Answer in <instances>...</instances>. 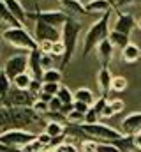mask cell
<instances>
[{
  "label": "cell",
  "instance_id": "1",
  "mask_svg": "<svg viewBox=\"0 0 141 152\" xmlns=\"http://www.w3.org/2000/svg\"><path fill=\"white\" fill-rule=\"evenodd\" d=\"M109 18H111V12H106L102 16H99L86 30L85 39H83V57L90 55V51H94L102 41L109 37V32H111V27H109Z\"/></svg>",
  "mask_w": 141,
  "mask_h": 152
},
{
  "label": "cell",
  "instance_id": "2",
  "mask_svg": "<svg viewBox=\"0 0 141 152\" xmlns=\"http://www.w3.org/2000/svg\"><path fill=\"white\" fill-rule=\"evenodd\" d=\"M74 134L81 136V140H86V138H92V140H97V142H102V143H111L115 140H118L120 136H124L122 131L102 124V122H97V124H81L74 129Z\"/></svg>",
  "mask_w": 141,
  "mask_h": 152
},
{
  "label": "cell",
  "instance_id": "3",
  "mask_svg": "<svg viewBox=\"0 0 141 152\" xmlns=\"http://www.w3.org/2000/svg\"><path fill=\"white\" fill-rule=\"evenodd\" d=\"M81 28H83V25H81V21H78V20H74L72 16L69 18V21L64 25V28H62V42H64V46H65V55H64V58H62V62H60V71H64L67 66L70 64V60H72V57H74V51H76V46H78V37H79V34H81Z\"/></svg>",
  "mask_w": 141,
  "mask_h": 152
},
{
  "label": "cell",
  "instance_id": "4",
  "mask_svg": "<svg viewBox=\"0 0 141 152\" xmlns=\"http://www.w3.org/2000/svg\"><path fill=\"white\" fill-rule=\"evenodd\" d=\"M2 39L14 46V48H21V50H27V51H34V50H39V42L35 41V37L25 28H5L2 32Z\"/></svg>",
  "mask_w": 141,
  "mask_h": 152
},
{
  "label": "cell",
  "instance_id": "5",
  "mask_svg": "<svg viewBox=\"0 0 141 152\" xmlns=\"http://www.w3.org/2000/svg\"><path fill=\"white\" fill-rule=\"evenodd\" d=\"M34 140H37V134L30 133V131H25V129H9V131L0 134V143L12 147V149H20V151L25 145L32 143Z\"/></svg>",
  "mask_w": 141,
  "mask_h": 152
},
{
  "label": "cell",
  "instance_id": "6",
  "mask_svg": "<svg viewBox=\"0 0 141 152\" xmlns=\"http://www.w3.org/2000/svg\"><path fill=\"white\" fill-rule=\"evenodd\" d=\"M69 14L60 11V9H55V11H41L39 7H35V12H28V20H41L55 28H64V25L69 21Z\"/></svg>",
  "mask_w": 141,
  "mask_h": 152
},
{
  "label": "cell",
  "instance_id": "7",
  "mask_svg": "<svg viewBox=\"0 0 141 152\" xmlns=\"http://www.w3.org/2000/svg\"><path fill=\"white\" fill-rule=\"evenodd\" d=\"M2 71L9 76V80L12 81L16 76L23 75V73H28V53H18V55H12L5 60Z\"/></svg>",
  "mask_w": 141,
  "mask_h": 152
},
{
  "label": "cell",
  "instance_id": "8",
  "mask_svg": "<svg viewBox=\"0 0 141 152\" xmlns=\"http://www.w3.org/2000/svg\"><path fill=\"white\" fill-rule=\"evenodd\" d=\"M35 97L28 90H18L12 87V90L9 92L7 99L4 101L2 106H11V108H32Z\"/></svg>",
  "mask_w": 141,
  "mask_h": 152
},
{
  "label": "cell",
  "instance_id": "9",
  "mask_svg": "<svg viewBox=\"0 0 141 152\" xmlns=\"http://www.w3.org/2000/svg\"><path fill=\"white\" fill-rule=\"evenodd\" d=\"M34 37L37 42H42V41H49V42H57V41H62V30L60 28H55L41 20H35L34 25Z\"/></svg>",
  "mask_w": 141,
  "mask_h": 152
},
{
  "label": "cell",
  "instance_id": "10",
  "mask_svg": "<svg viewBox=\"0 0 141 152\" xmlns=\"http://www.w3.org/2000/svg\"><path fill=\"white\" fill-rule=\"evenodd\" d=\"M136 27H138V21L134 20V16H132L131 12H118L116 21H115V25L111 27V30H116V32H120V34L131 36Z\"/></svg>",
  "mask_w": 141,
  "mask_h": 152
},
{
  "label": "cell",
  "instance_id": "11",
  "mask_svg": "<svg viewBox=\"0 0 141 152\" xmlns=\"http://www.w3.org/2000/svg\"><path fill=\"white\" fill-rule=\"evenodd\" d=\"M120 131L125 136H134L141 131V112H132L129 113L120 124Z\"/></svg>",
  "mask_w": 141,
  "mask_h": 152
},
{
  "label": "cell",
  "instance_id": "12",
  "mask_svg": "<svg viewBox=\"0 0 141 152\" xmlns=\"http://www.w3.org/2000/svg\"><path fill=\"white\" fill-rule=\"evenodd\" d=\"M95 53H97V60L101 62V67H109V64L115 58V46L111 44L109 39H106L95 48Z\"/></svg>",
  "mask_w": 141,
  "mask_h": 152
},
{
  "label": "cell",
  "instance_id": "13",
  "mask_svg": "<svg viewBox=\"0 0 141 152\" xmlns=\"http://www.w3.org/2000/svg\"><path fill=\"white\" fill-rule=\"evenodd\" d=\"M41 58H42V53L39 50L28 51V73L32 75L34 80H41L42 78V73H44Z\"/></svg>",
  "mask_w": 141,
  "mask_h": 152
},
{
  "label": "cell",
  "instance_id": "14",
  "mask_svg": "<svg viewBox=\"0 0 141 152\" xmlns=\"http://www.w3.org/2000/svg\"><path fill=\"white\" fill-rule=\"evenodd\" d=\"M111 83H113V75H111L109 67H101L97 73V87L101 90V96L108 97V94L111 90Z\"/></svg>",
  "mask_w": 141,
  "mask_h": 152
},
{
  "label": "cell",
  "instance_id": "15",
  "mask_svg": "<svg viewBox=\"0 0 141 152\" xmlns=\"http://www.w3.org/2000/svg\"><path fill=\"white\" fill-rule=\"evenodd\" d=\"M4 4L7 5V9L12 12V16H14L21 25H25V23H27V20H28V12L25 11L23 4H21L20 0H4Z\"/></svg>",
  "mask_w": 141,
  "mask_h": 152
},
{
  "label": "cell",
  "instance_id": "16",
  "mask_svg": "<svg viewBox=\"0 0 141 152\" xmlns=\"http://www.w3.org/2000/svg\"><path fill=\"white\" fill-rule=\"evenodd\" d=\"M0 23H4V25H7L9 28H21V27H25V25H21L14 16H12V12L7 9V5L4 4V0H0Z\"/></svg>",
  "mask_w": 141,
  "mask_h": 152
},
{
  "label": "cell",
  "instance_id": "17",
  "mask_svg": "<svg viewBox=\"0 0 141 152\" xmlns=\"http://www.w3.org/2000/svg\"><path fill=\"white\" fill-rule=\"evenodd\" d=\"M85 7H86L88 14H101V16L113 9L108 0H90V2L85 4Z\"/></svg>",
  "mask_w": 141,
  "mask_h": 152
},
{
  "label": "cell",
  "instance_id": "18",
  "mask_svg": "<svg viewBox=\"0 0 141 152\" xmlns=\"http://www.w3.org/2000/svg\"><path fill=\"white\" fill-rule=\"evenodd\" d=\"M122 60L124 62H127V64H134V62H138L141 58V50L140 46H136L134 42H131L129 46H125L124 50H122Z\"/></svg>",
  "mask_w": 141,
  "mask_h": 152
},
{
  "label": "cell",
  "instance_id": "19",
  "mask_svg": "<svg viewBox=\"0 0 141 152\" xmlns=\"http://www.w3.org/2000/svg\"><path fill=\"white\" fill-rule=\"evenodd\" d=\"M44 133H46L48 136H51L53 140H55V138H62V136H65V124L48 120L46 126H44Z\"/></svg>",
  "mask_w": 141,
  "mask_h": 152
},
{
  "label": "cell",
  "instance_id": "20",
  "mask_svg": "<svg viewBox=\"0 0 141 152\" xmlns=\"http://www.w3.org/2000/svg\"><path fill=\"white\" fill-rule=\"evenodd\" d=\"M9 129H14L11 108L9 106H0V134L9 131Z\"/></svg>",
  "mask_w": 141,
  "mask_h": 152
},
{
  "label": "cell",
  "instance_id": "21",
  "mask_svg": "<svg viewBox=\"0 0 141 152\" xmlns=\"http://www.w3.org/2000/svg\"><path fill=\"white\" fill-rule=\"evenodd\" d=\"M74 101H79V103H85V104H88V106H94V103H95L97 99H95V96H94V92H92L90 88L81 87V88L74 90Z\"/></svg>",
  "mask_w": 141,
  "mask_h": 152
},
{
  "label": "cell",
  "instance_id": "22",
  "mask_svg": "<svg viewBox=\"0 0 141 152\" xmlns=\"http://www.w3.org/2000/svg\"><path fill=\"white\" fill-rule=\"evenodd\" d=\"M124 110H125V103H124L122 99H111V101H108V104H106L102 118H109V117L120 113V112H124Z\"/></svg>",
  "mask_w": 141,
  "mask_h": 152
},
{
  "label": "cell",
  "instance_id": "23",
  "mask_svg": "<svg viewBox=\"0 0 141 152\" xmlns=\"http://www.w3.org/2000/svg\"><path fill=\"white\" fill-rule=\"evenodd\" d=\"M108 39L111 41V44H113L115 48H120V50H124L125 46H129V44H131V36L120 34V32H116V30H111Z\"/></svg>",
  "mask_w": 141,
  "mask_h": 152
},
{
  "label": "cell",
  "instance_id": "24",
  "mask_svg": "<svg viewBox=\"0 0 141 152\" xmlns=\"http://www.w3.org/2000/svg\"><path fill=\"white\" fill-rule=\"evenodd\" d=\"M116 149H120L122 152H134L136 151V145H134V138L132 136H120L118 140H115V142H111Z\"/></svg>",
  "mask_w": 141,
  "mask_h": 152
},
{
  "label": "cell",
  "instance_id": "25",
  "mask_svg": "<svg viewBox=\"0 0 141 152\" xmlns=\"http://www.w3.org/2000/svg\"><path fill=\"white\" fill-rule=\"evenodd\" d=\"M41 81H42V83H60V85H62V71H60V67L46 69V71L42 73Z\"/></svg>",
  "mask_w": 141,
  "mask_h": 152
},
{
  "label": "cell",
  "instance_id": "26",
  "mask_svg": "<svg viewBox=\"0 0 141 152\" xmlns=\"http://www.w3.org/2000/svg\"><path fill=\"white\" fill-rule=\"evenodd\" d=\"M67 11L70 12H76V14H79V16H86L88 14V11H86V7L79 2V0H64V2H60Z\"/></svg>",
  "mask_w": 141,
  "mask_h": 152
},
{
  "label": "cell",
  "instance_id": "27",
  "mask_svg": "<svg viewBox=\"0 0 141 152\" xmlns=\"http://www.w3.org/2000/svg\"><path fill=\"white\" fill-rule=\"evenodd\" d=\"M32 75L30 73H23V75L16 76L14 80H12V87L14 88H18V90H28L30 88V85H32Z\"/></svg>",
  "mask_w": 141,
  "mask_h": 152
},
{
  "label": "cell",
  "instance_id": "28",
  "mask_svg": "<svg viewBox=\"0 0 141 152\" xmlns=\"http://www.w3.org/2000/svg\"><path fill=\"white\" fill-rule=\"evenodd\" d=\"M57 97L62 101V104H64V106H72V104H74V92H70L65 85H62V87H60V92H58V96H57Z\"/></svg>",
  "mask_w": 141,
  "mask_h": 152
},
{
  "label": "cell",
  "instance_id": "29",
  "mask_svg": "<svg viewBox=\"0 0 141 152\" xmlns=\"http://www.w3.org/2000/svg\"><path fill=\"white\" fill-rule=\"evenodd\" d=\"M65 117H67V124L74 126V127H78V126L85 124V113H79V112H76V110L69 112Z\"/></svg>",
  "mask_w": 141,
  "mask_h": 152
},
{
  "label": "cell",
  "instance_id": "30",
  "mask_svg": "<svg viewBox=\"0 0 141 152\" xmlns=\"http://www.w3.org/2000/svg\"><path fill=\"white\" fill-rule=\"evenodd\" d=\"M127 85H129L127 78H124V76H113L111 90L113 92H124V90H127Z\"/></svg>",
  "mask_w": 141,
  "mask_h": 152
},
{
  "label": "cell",
  "instance_id": "31",
  "mask_svg": "<svg viewBox=\"0 0 141 152\" xmlns=\"http://www.w3.org/2000/svg\"><path fill=\"white\" fill-rule=\"evenodd\" d=\"M32 110H34L39 117H46V115L49 113V104L44 103V101H41V99H35L34 104H32Z\"/></svg>",
  "mask_w": 141,
  "mask_h": 152
},
{
  "label": "cell",
  "instance_id": "32",
  "mask_svg": "<svg viewBox=\"0 0 141 152\" xmlns=\"http://www.w3.org/2000/svg\"><path fill=\"white\" fill-rule=\"evenodd\" d=\"M97 147H99L97 140H92V138L81 140V152H97Z\"/></svg>",
  "mask_w": 141,
  "mask_h": 152
},
{
  "label": "cell",
  "instance_id": "33",
  "mask_svg": "<svg viewBox=\"0 0 141 152\" xmlns=\"http://www.w3.org/2000/svg\"><path fill=\"white\" fill-rule=\"evenodd\" d=\"M108 101H109V99H108L106 96H99V99H97V101L94 103V106H92L101 118H102V113H104V108H106V104H108Z\"/></svg>",
  "mask_w": 141,
  "mask_h": 152
},
{
  "label": "cell",
  "instance_id": "34",
  "mask_svg": "<svg viewBox=\"0 0 141 152\" xmlns=\"http://www.w3.org/2000/svg\"><path fill=\"white\" fill-rule=\"evenodd\" d=\"M51 55H53V57H58L60 60L64 58V55H65V46H64V42H62V41H57V42H53Z\"/></svg>",
  "mask_w": 141,
  "mask_h": 152
},
{
  "label": "cell",
  "instance_id": "35",
  "mask_svg": "<svg viewBox=\"0 0 141 152\" xmlns=\"http://www.w3.org/2000/svg\"><path fill=\"white\" fill-rule=\"evenodd\" d=\"M28 92L34 96L35 99H37V97H39V94L42 92V81H41V80H32V85H30Z\"/></svg>",
  "mask_w": 141,
  "mask_h": 152
},
{
  "label": "cell",
  "instance_id": "36",
  "mask_svg": "<svg viewBox=\"0 0 141 152\" xmlns=\"http://www.w3.org/2000/svg\"><path fill=\"white\" fill-rule=\"evenodd\" d=\"M64 112V104L58 97H53V101L49 103V113H62Z\"/></svg>",
  "mask_w": 141,
  "mask_h": 152
},
{
  "label": "cell",
  "instance_id": "37",
  "mask_svg": "<svg viewBox=\"0 0 141 152\" xmlns=\"http://www.w3.org/2000/svg\"><path fill=\"white\" fill-rule=\"evenodd\" d=\"M42 151H44V147L41 145L39 140H34L32 143H28V145H25L21 149V152H42Z\"/></svg>",
  "mask_w": 141,
  "mask_h": 152
},
{
  "label": "cell",
  "instance_id": "38",
  "mask_svg": "<svg viewBox=\"0 0 141 152\" xmlns=\"http://www.w3.org/2000/svg\"><path fill=\"white\" fill-rule=\"evenodd\" d=\"M97 122H101V117L97 115V112L94 108H90L88 113L85 115V124H97Z\"/></svg>",
  "mask_w": 141,
  "mask_h": 152
},
{
  "label": "cell",
  "instance_id": "39",
  "mask_svg": "<svg viewBox=\"0 0 141 152\" xmlns=\"http://www.w3.org/2000/svg\"><path fill=\"white\" fill-rule=\"evenodd\" d=\"M37 140L41 142V145H42L44 149H48V147H51V145H53V138H51V136H48L46 133L37 134Z\"/></svg>",
  "mask_w": 141,
  "mask_h": 152
},
{
  "label": "cell",
  "instance_id": "40",
  "mask_svg": "<svg viewBox=\"0 0 141 152\" xmlns=\"http://www.w3.org/2000/svg\"><path fill=\"white\" fill-rule=\"evenodd\" d=\"M53 152H78V149L72 145V143H67V142H64V143H60L58 147H55Z\"/></svg>",
  "mask_w": 141,
  "mask_h": 152
},
{
  "label": "cell",
  "instance_id": "41",
  "mask_svg": "<svg viewBox=\"0 0 141 152\" xmlns=\"http://www.w3.org/2000/svg\"><path fill=\"white\" fill-rule=\"evenodd\" d=\"M53 60H55L53 55H44V53H42V58H41V62H42V69L46 71V69L55 67V66H53Z\"/></svg>",
  "mask_w": 141,
  "mask_h": 152
},
{
  "label": "cell",
  "instance_id": "42",
  "mask_svg": "<svg viewBox=\"0 0 141 152\" xmlns=\"http://www.w3.org/2000/svg\"><path fill=\"white\" fill-rule=\"evenodd\" d=\"M97 152H122V151H120V149H116L113 143H102V142H99Z\"/></svg>",
  "mask_w": 141,
  "mask_h": 152
},
{
  "label": "cell",
  "instance_id": "43",
  "mask_svg": "<svg viewBox=\"0 0 141 152\" xmlns=\"http://www.w3.org/2000/svg\"><path fill=\"white\" fill-rule=\"evenodd\" d=\"M51 50H53V42H49V41H42V42H39V51H41V53H44V55H51Z\"/></svg>",
  "mask_w": 141,
  "mask_h": 152
},
{
  "label": "cell",
  "instance_id": "44",
  "mask_svg": "<svg viewBox=\"0 0 141 152\" xmlns=\"http://www.w3.org/2000/svg\"><path fill=\"white\" fill-rule=\"evenodd\" d=\"M136 4H141V0H116L115 9H124V7H131V5H136Z\"/></svg>",
  "mask_w": 141,
  "mask_h": 152
},
{
  "label": "cell",
  "instance_id": "45",
  "mask_svg": "<svg viewBox=\"0 0 141 152\" xmlns=\"http://www.w3.org/2000/svg\"><path fill=\"white\" fill-rule=\"evenodd\" d=\"M92 106H88V104H85V103H79V101H74V110L76 112H79V113H88V110H90Z\"/></svg>",
  "mask_w": 141,
  "mask_h": 152
},
{
  "label": "cell",
  "instance_id": "46",
  "mask_svg": "<svg viewBox=\"0 0 141 152\" xmlns=\"http://www.w3.org/2000/svg\"><path fill=\"white\" fill-rule=\"evenodd\" d=\"M37 99H41V101H44V103H48V104H49V103L53 101V96H49V94H44V92H41Z\"/></svg>",
  "mask_w": 141,
  "mask_h": 152
},
{
  "label": "cell",
  "instance_id": "47",
  "mask_svg": "<svg viewBox=\"0 0 141 152\" xmlns=\"http://www.w3.org/2000/svg\"><path fill=\"white\" fill-rule=\"evenodd\" d=\"M132 138H134V145H136V151H141V131H140V133H136Z\"/></svg>",
  "mask_w": 141,
  "mask_h": 152
},
{
  "label": "cell",
  "instance_id": "48",
  "mask_svg": "<svg viewBox=\"0 0 141 152\" xmlns=\"http://www.w3.org/2000/svg\"><path fill=\"white\" fill-rule=\"evenodd\" d=\"M108 2H109V5H111V7L115 9V5H116V0H108Z\"/></svg>",
  "mask_w": 141,
  "mask_h": 152
},
{
  "label": "cell",
  "instance_id": "49",
  "mask_svg": "<svg viewBox=\"0 0 141 152\" xmlns=\"http://www.w3.org/2000/svg\"><path fill=\"white\" fill-rule=\"evenodd\" d=\"M138 28H140V30H141V18H140V20H138Z\"/></svg>",
  "mask_w": 141,
  "mask_h": 152
},
{
  "label": "cell",
  "instance_id": "50",
  "mask_svg": "<svg viewBox=\"0 0 141 152\" xmlns=\"http://www.w3.org/2000/svg\"><path fill=\"white\" fill-rule=\"evenodd\" d=\"M0 73H2V69H0Z\"/></svg>",
  "mask_w": 141,
  "mask_h": 152
}]
</instances>
